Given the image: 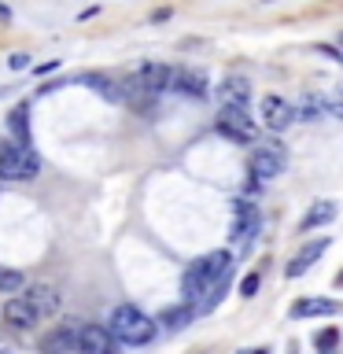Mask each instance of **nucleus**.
Listing matches in <instances>:
<instances>
[{
    "label": "nucleus",
    "instance_id": "obj_4",
    "mask_svg": "<svg viewBox=\"0 0 343 354\" xmlns=\"http://www.w3.org/2000/svg\"><path fill=\"white\" fill-rule=\"evenodd\" d=\"M218 129L237 144H251L259 137V122L248 115V107H221L218 111Z\"/></svg>",
    "mask_w": 343,
    "mask_h": 354
},
{
    "label": "nucleus",
    "instance_id": "obj_8",
    "mask_svg": "<svg viewBox=\"0 0 343 354\" xmlns=\"http://www.w3.org/2000/svg\"><path fill=\"white\" fill-rule=\"evenodd\" d=\"M22 299L30 303V310H33L37 317H52L55 310H59V303H63L59 288H55V284H44V281H41V284H30V292L22 295Z\"/></svg>",
    "mask_w": 343,
    "mask_h": 354
},
{
    "label": "nucleus",
    "instance_id": "obj_5",
    "mask_svg": "<svg viewBox=\"0 0 343 354\" xmlns=\"http://www.w3.org/2000/svg\"><path fill=\"white\" fill-rule=\"evenodd\" d=\"M259 221H262L259 207L248 203V199H237V203H232V225H229L232 243H237V248H248L254 240V232H259Z\"/></svg>",
    "mask_w": 343,
    "mask_h": 354
},
{
    "label": "nucleus",
    "instance_id": "obj_17",
    "mask_svg": "<svg viewBox=\"0 0 343 354\" xmlns=\"http://www.w3.org/2000/svg\"><path fill=\"white\" fill-rule=\"evenodd\" d=\"M218 93H221V100H225V107H243L248 96H251V88H248L243 77H225V85H221Z\"/></svg>",
    "mask_w": 343,
    "mask_h": 354
},
{
    "label": "nucleus",
    "instance_id": "obj_13",
    "mask_svg": "<svg viewBox=\"0 0 343 354\" xmlns=\"http://www.w3.org/2000/svg\"><path fill=\"white\" fill-rule=\"evenodd\" d=\"M325 248H328V236H317L314 243H306V248L299 251L292 262H288V270H284V273L292 277V281H295V277H303V273L310 270V266H314V262L321 259V254H325Z\"/></svg>",
    "mask_w": 343,
    "mask_h": 354
},
{
    "label": "nucleus",
    "instance_id": "obj_23",
    "mask_svg": "<svg viewBox=\"0 0 343 354\" xmlns=\"http://www.w3.org/2000/svg\"><path fill=\"white\" fill-rule=\"evenodd\" d=\"M325 115H332V118H343V85H340L332 96H325Z\"/></svg>",
    "mask_w": 343,
    "mask_h": 354
},
{
    "label": "nucleus",
    "instance_id": "obj_26",
    "mask_svg": "<svg viewBox=\"0 0 343 354\" xmlns=\"http://www.w3.org/2000/svg\"><path fill=\"white\" fill-rule=\"evenodd\" d=\"M240 354H270V351H262V347H254V351H240Z\"/></svg>",
    "mask_w": 343,
    "mask_h": 354
},
{
    "label": "nucleus",
    "instance_id": "obj_15",
    "mask_svg": "<svg viewBox=\"0 0 343 354\" xmlns=\"http://www.w3.org/2000/svg\"><path fill=\"white\" fill-rule=\"evenodd\" d=\"M292 115L299 122H317V118H325V96L321 93H303L292 104Z\"/></svg>",
    "mask_w": 343,
    "mask_h": 354
},
{
    "label": "nucleus",
    "instance_id": "obj_24",
    "mask_svg": "<svg viewBox=\"0 0 343 354\" xmlns=\"http://www.w3.org/2000/svg\"><path fill=\"white\" fill-rule=\"evenodd\" d=\"M259 284H262V277H259V273H248V277L240 281V295H243V299H251L254 292H259Z\"/></svg>",
    "mask_w": 343,
    "mask_h": 354
},
{
    "label": "nucleus",
    "instance_id": "obj_19",
    "mask_svg": "<svg viewBox=\"0 0 343 354\" xmlns=\"http://www.w3.org/2000/svg\"><path fill=\"white\" fill-rule=\"evenodd\" d=\"M336 218V203H328V199H321V203H314L306 210L303 218V229H317V225H328V221Z\"/></svg>",
    "mask_w": 343,
    "mask_h": 354
},
{
    "label": "nucleus",
    "instance_id": "obj_28",
    "mask_svg": "<svg viewBox=\"0 0 343 354\" xmlns=\"http://www.w3.org/2000/svg\"><path fill=\"white\" fill-rule=\"evenodd\" d=\"M192 354H207V351H192Z\"/></svg>",
    "mask_w": 343,
    "mask_h": 354
},
{
    "label": "nucleus",
    "instance_id": "obj_21",
    "mask_svg": "<svg viewBox=\"0 0 343 354\" xmlns=\"http://www.w3.org/2000/svg\"><path fill=\"white\" fill-rule=\"evenodd\" d=\"M22 288H26V277L19 270H0V292L4 295H19Z\"/></svg>",
    "mask_w": 343,
    "mask_h": 354
},
{
    "label": "nucleus",
    "instance_id": "obj_3",
    "mask_svg": "<svg viewBox=\"0 0 343 354\" xmlns=\"http://www.w3.org/2000/svg\"><path fill=\"white\" fill-rule=\"evenodd\" d=\"M288 166V151L281 140H266L262 148H254L251 155V177L254 181H273V177H281Z\"/></svg>",
    "mask_w": 343,
    "mask_h": 354
},
{
    "label": "nucleus",
    "instance_id": "obj_1",
    "mask_svg": "<svg viewBox=\"0 0 343 354\" xmlns=\"http://www.w3.org/2000/svg\"><path fill=\"white\" fill-rule=\"evenodd\" d=\"M111 336H115L118 343H129V347H144V343H151L155 339V332H159V325L148 317V314H140L137 306H129V303H122L111 310Z\"/></svg>",
    "mask_w": 343,
    "mask_h": 354
},
{
    "label": "nucleus",
    "instance_id": "obj_27",
    "mask_svg": "<svg viewBox=\"0 0 343 354\" xmlns=\"http://www.w3.org/2000/svg\"><path fill=\"white\" fill-rule=\"evenodd\" d=\"M336 284H340V288H343V270H340V277H336Z\"/></svg>",
    "mask_w": 343,
    "mask_h": 354
},
{
    "label": "nucleus",
    "instance_id": "obj_20",
    "mask_svg": "<svg viewBox=\"0 0 343 354\" xmlns=\"http://www.w3.org/2000/svg\"><path fill=\"white\" fill-rule=\"evenodd\" d=\"M8 129L15 133V140H19V148H30V126H26V107H15L8 115Z\"/></svg>",
    "mask_w": 343,
    "mask_h": 354
},
{
    "label": "nucleus",
    "instance_id": "obj_12",
    "mask_svg": "<svg viewBox=\"0 0 343 354\" xmlns=\"http://www.w3.org/2000/svg\"><path fill=\"white\" fill-rule=\"evenodd\" d=\"M170 71H174V66H166V63H144L133 77H137V82L148 88L151 96H159V93L170 88Z\"/></svg>",
    "mask_w": 343,
    "mask_h": 354
},
{
    "label": "nucleus",
    "instance_id": "obj_11",
    "mask_svg": "<svg viewBox=\"0 0 343 354\" xmlns=\"http://www.w3.org/2000/svg\"><path fill=\"white\" fill-rule=\"evenodd\" d=\"M41 354H82L77 347V328L74 325H59L41 339Z\"/></svg>",
    "mask_w": 343,
    "mask_h": 354
},
{
    "label": "nucleus",
    "instance_id": "obj_14",
    "mask_svg": "<svg viewBox=\"0 0 343 354\" xmlns=\"http://www.w3.org/2000/svg\"><path fill=\"white\" fill-rule=\"evenodd\" d=\"M4 321H8L11 328H33L41 317L33 314V310H30V303H26L22 295H11L8 303H4Z\"/></svg>",
    "mask_w": 343,
    "mask_h": 354
},
{
    "label": "nucleus",
    "instance_id": "obj_6",
    "mask_svg": "<svg viewBox=\"0 0 343 354\" xmlns=\"http://www.w3.org/2000/svg\"><path fill=\"white\" fill-rule=\"evenodd\" d=\"M170 88L174 93L192 96V100H207L210 82H207L203 71H196V66H177V71H170Z\"/></svg>",
    "mask_w": 343,
    "mask_h": 354
},
{
    "label": "nucleus",
    "instance_id": "obj_9",
    "mask_svg": "<svg viewBox=\"0 0 343 354\" xmlns=\"http://www.w3.org/2000/svg\"><path fill=\"white\" fill-rule=\"evenodd\" d=\"M210 277H207V262L203 259H196V262H188V270L181 277V292H185V303H196V299H207L210 292Z\"/></svg>",
    "mask_w": 343,
    "mask_h": 354
},
{
    "label": "nucleus",
    "instance_id": "obj_10",
    "mask_svg": "<svg viewBox=\"0 0 343 354\" xmlns=\"http://www.w3.org/2000/svg\"><path fill=\"white\" fill-rule=\"evenodd\" d=\"M262 122H266V129L284 133V129L295 122L292 104H288V100H281V96H266V100H262Z\"/></svg>",
    "mask_w": 343,
    "mask_h": 354
},
{
    "label": "nucleus",
    "instance_id": "obj_18",
    "mask_svg": "<svg viewBox=\"0 0 343 354\" xmlns=\"http://www.w3.org/2000/svg\"><path fill=\"white\" fill-rule=\"evenodd\" d=\"M188 321H192V306L181 303V306H166L163 314H159V325L163 328H174V332H181Z\"/></svg>",
    "mask_w": 343,
    "mask_h": 354
},
{
    "label": "nucleus",
    "instance_id": "obj_2",
    "mask_svg": "<svg viewBox=\"0 0 343 354\" xmlns=\"http://www.w3.org/2000/svg\"><path fill=\"white\" fill-rule=\"evenodd\" d=\"M37 170H41V159L33 148H19L11 140H0V177H8V181H30V177H37Z\"/></svg>",
    "mask_w": 343,
    "mask_h": 354
},
{
    "label": "nucleus",
    "instance_id": "obj_7",
    "mask_svg": "<svg viewBox=\"0 0 343 354\" xmlns=\"http://www.w3.org/2000/svg\"><path fill=\"white\" fill-rule=\"evenodd\" d=\"M77 347H82V354H118L115 336H111L104 325H82L77 328Z\"/></svg>",
    "mask_w": 343,
    "mask_h": 354
},
{
    "label": "nucleus",
    "instance_id": "obj_22",
    "mask_svg": "<svg viewBox=\"0 0 343 354\" xmlns=\"http://www.w3.org/2000/svg\"><path fill=\"white\" fill-rule=\"evenodd\" d=\"M314 343H317V351H321V354H328V351L340 343V332H336V328H321L317 336H314Z\"/></svg>",
    "mask_w": 343,
    "mask_h": 354
},
{
    "label": "nucleus",
    "instance_id": "obj_25",
    "mask_svg": "<svg viewBox=\"0 0 343 354\" xmlns=\"http://www.w3.org/2000/svg\"><path fill=\"white\" fill-rule=\"evenodd\" d=\"M26 63H30V55H15V59H11V66H15V71H22Z\"/></svg>",
    "mask_w": 343,
    "mask_h": 354
},
{
    "label": "nucleus",
    "instance_id": "obj_16",
    "mask_svg": "<svg viewBox=\"0 0 343 354\" xmlns=\"http://www.w3.org/2000/svg\"><path fill=\"white\" fill-rule=\"evenodd\" d=\"M336 303L332 299H299L292 306V317H325V314H336Z\"/></svg>",
    "mask_w": 343,
    "mask_h": 354
}]
</instances>
